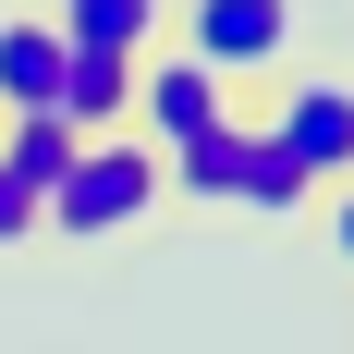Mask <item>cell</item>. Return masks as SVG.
<instances>
[{"mask_svg": "<svg viewBox=\"0 0 354 354\" xmlns=\"http://www.w3.org/2000/svg\"><path fill=\"white\" fill-rule=\"evenodd\" d=\"M159 208H171V159H159L135 122H110V135L73 147V171L49 183L37 232H49V245H122V232H147Z\"/></svg>", "mask_w": 354, "mask_h": 354, "instance_id": "1", "label": "cell"}, {"mask_svg": "<svg viewBox=\"0 0 354 354\" xmlns=\"http://www.w3.org/2000/svg\"><path fill=\"white\" fill-rule=\"evenodd\" d=\"M171 196H196V208H245V220H306V208H318V183L293 171V147L269 135L245 98H232V122H208V135L171 147Z\"/></svg>", "mask_w": 354, "mask_h": 354, "instance_id": "2", "label": "cell"}, {"mask_svg": "<svg viewBox=\"0 0 354 354\" xmlns=\"http://www.w3.org/2000/svg\"><path fill=\"white\" fill-rule=\"evenodd\" d=\"M245 110L293 147V171L318 183V196L354 171V73H330V62L293 73V62H281V73H257V86H245Z\"/></svg>", "mask_w": 354, "mask_h": 354, "instance_id": "3", "label": "cell"}, {"mask_svg": "<svg viewBox=\"0 0 354 354\" xmlns=\"http://www.w3.org/2000/svg\"><path fill=\"white\" fill-rule=\"evenodd\" d=\"M293 37H306V0H183V49H196V62H220L232 86L281 73Z\"/></svg>", "mask_w": 354, "mask_h": 354, "instance_id": "4", "label": "cell"}, {"mask_svg": "<svg viewBox=\"0 0 354 354\" xmlns=\"http://www.w3.org/2000/svg\"><path fill=\"white\" fill-rule=\"evenodd\" d=\"M232 98H245V86H232L220 62H196V49H147V62H135V135L159 147V159H171L183 135L232 122Z\"/></svg>", "mask_w": 354, "mask_h": 354, "instance_id": "5", "label": "cell"}, {"mask_svg": "<svg viewBox=\"0 0 354 354\" xmlns=\"http://www.w3.org/2000/svg\"><path fill=\"white\" fill-rule=\"evenodd\" d=\"M62 73H73V37L49 12H0V122L12 110H62Z\"/></svg>", "mask_w": 354, "mask_h": 354, "instance_id": "6", "label": "cell"}, {"mask_svg": "<svg viewBox=\"0 0 354 354\" xmlns=\"http://www.w3.org/2000/svg\"><path fill=\"white\" fill-rule=\"evenodd\" d=\"M135 62H147V49H73V73H62V122H73V135L135 122Z\"/></svg>", "mask_w": 354, "mask_h": 354, "instance_id": "7", "label": "cell"}, {"mask_svg": "<svg viewBox=\"0 0 354 354\" xmlns=\"http://www.w3.org/2000/svg\"><path fill=\"white\" fill-rule=\"evenodd\" d=\"M49 25H62L73 49H159L171 0H49Z\"/></svg>", "mask_w": 354, "mask_h": 354, "instance_id": "8", "label": "cell"}, {"mask_svg": "<svg viewBox=\"0 0 354 354\" xmlns=\"http://www.w3.org/2000/svg\"><path fill=\"white\" fill-rule=\"evenodd\" d=\"M73 147H86V135H73L62 110H12V122H0V159H12V171L37 183V208H49V183L73 171Z\"/></svg>", "mask_w": 354, "mask_h": 354, "instance_id": "9", "label": "cell"}, {"mask_svg": "<svg viewBox=\"0 0 354 354\" xmlns=\"http://www.w3.org/2000/svg\"><path fill=\"white\" fill-rule=\"evenodd\" d=\"M0 245H37V183L0 159Z\"/></svg>", "mask_w": 354, "mask_h": 354, "instance_id": "10", "label": "cell"}, {"mask_svg": "<svg viewBox=\"0 0 354 354\" xmlns=\"http://www.w3.org/2000/svg\"><path fill=\"white\" fill-rule=\"evenodd\" d=\"M318 208H330V257H342V269H354V171H342V183H330Z\"/></svg>", "mask_w": 354, "mask_h": 354, "instance_id": "11", "label": "cell"}]
</instances>
